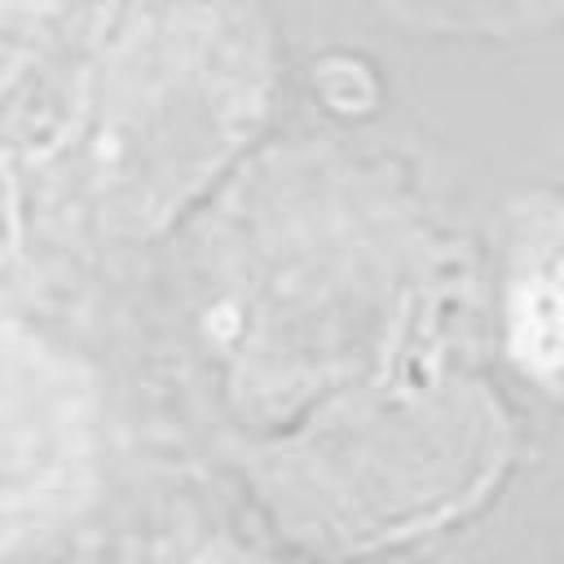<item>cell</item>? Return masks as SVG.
<instances>
[{"mask_svg": "<svg viewBox=\"0 0 564 564\" xmlns=\"http://www.w3.org/2000/svg\"><path fill=\"white\" fill-rule=\"evenodd\" d=\"M79 0H0V84L22 70L26 57Z\"/></svg>", "mask_w": 564, "mask_h": 564, "instance_id": "cell-4", "label": "cell"}, {"mask_svg": "<svg viewBox=\"0 0 564 564\" xmlns=\"http://www.w3.org/2000/svg\"><path fill=\"white\" fill-rule=\"evenodd\" d=\"M507 339L520 370L564 401V207L546 212L516 247Z\"/></svg>", "mask_w": 564, "mask_h": 564, "instance_id": "cell-3", "label": "cell"}, {"mask_svg": "<svg viewBox=\"0 0 564 564\" xmlns=\"http://www.w3.org/2000/svg\"><path fill=\"white\" fill-rule=\"evenodd\" d=\"M467 405H476V397L463 388L335 405L308 436L317 445V463L300 471L317 485V511L308 516L348 538H379L445 516V507L463 502L467 494L436 476H419L423 463L410 458V445L458 419Z\"/></svg>", "mask_w": 564, "mask_h": 564, "instance_id": "cell-2", "label": "cell"}, {"mask_svg": "<svg viewBox=\"0 0 564 564\" xmlns=\"http://www.w3.org/2000/svg\"><path fill=\"white\" fill-rule=\"evenodd\" d=\"M423 247L383 189L330 163L264 181L260 234L242 269L238 352L264 401H300L375 375L419 295Z\"/></svg>", "mask_w": 564, "mask_h": 564, "instance_id": "cell-1", "label": "cell"}]
</instances>
